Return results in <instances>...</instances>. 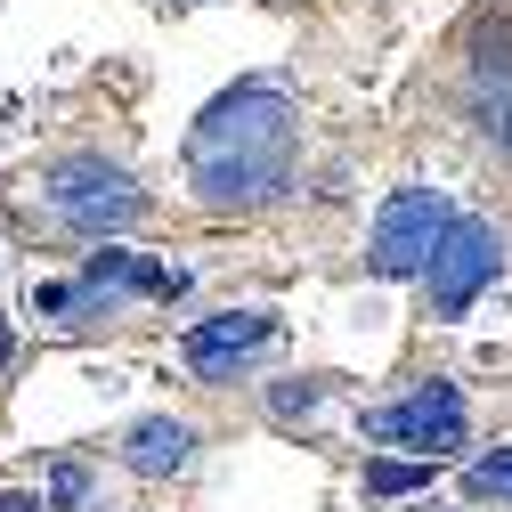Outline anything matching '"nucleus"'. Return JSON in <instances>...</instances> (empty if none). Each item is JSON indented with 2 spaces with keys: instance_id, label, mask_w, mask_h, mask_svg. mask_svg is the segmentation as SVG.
Masks as SVG:
<instances>
[{
  "instance_id": "obj_2",
  "label": "nucleus",
  "mask_w": 512,
  "mask_h": 512,
  "mask_svg": "<svg viewBox=\"0 0 512 512\" xmlns=\"http://www.w3.org/2000/svg\"><path fill=\"white\" fill-rule=\"evenodd\" d=\"M49 212L66 220L74 236H98V244H114V228H139L147 220V187L122 171V163H106V155H66L49 171Z\"/></svg>"
},
{
  "instance_id": "obj_10",
  "label": "nucleus",
  "mask_w": 512,
  "mask_h": 512,
  "mask_svg": "<svg viewBox=\"0 0 512 512\" xmlns=\"http://www.w3.org/2000/svg\"><path fill=\"white\" fill-rule=\"evenodd\" d=\"M464 488H472V496H496V504H512V447H496V456H480V464L464 472Z\"/></svg>"
},
{
  "instance_id": "obj_5",
  "label": "nucleus",
  "mask_w": 512,
  "mask_h": 512,
  "mask_svg": "<svg viewBox=\"0 0 512 512\" xmlns=\"http://www.w3.org/2000/svg\"><path fill=\"white\" fill-rule=\"evenodd\" d=\"M496 269H504V236H496L488 220H464V212H456V228L439 236L431 269H423L431 317H464V309H472V301L496 285Z\"/></svg>"
},
{
  "instance_id": "obj_12",
  "label": "nucleus",
  "mask_w": 512,
  "mask_h": 512,
  "mask_svg": "<svg viewBox=\"0 0 512 512\" xmlns=\"http://www.w3.org/2000/svg\"><path fill=\"white\" fill-rule=\"evenodd\" d=\"M317 399H326V382H285L269 407H277V423H301V415H317Z\"/></svg>"
},
{
  "instance_id": "obj_6",
  "label": "nucleus",
  "mask_w": 512,
  "mask_h": 512,
  "mask_svg": "<svg viewBox=\"0 0 512 512\" xmlns=\"http://www.w3.org/2000/svg\"><path fill=\"white\" fill-rule=\"evenodd\" d=\"M269 334H277V317L269 309H220V317H204V326H187V366H196L204 382H236V366H252L269 350Z\"/></svg>"
},
{
  "instance_id": "obj_9",
  "label": "nucleus",
  "mask_w": 512,
  "mask_h": 512,
  "mask_svg": "<svg viewBox=\"0 0 512 512\" xmlns=\"http://www.w3.org/2000/svg\"><path fill=\"white\" fill-rule=\"evenodd\" d=\"M431 472H439V464H415V456H407V464H399V456H374V464H366V496H415V488H431Z\"/></svg>"
},
{
  "instance_id": "obj_14",
  "label": "nucleus",
  "mask_w": 512,
  "mask_h": 512,
  "mask_svg": "<svg viewBox=\"0 0 512 512\" xmlns=\"http://www.w3.org/2000/svg\"><path fill=\"white\" fill-rule=\"evenodd\" d=\"M9 350H17V334H9V317H0V366H9Z\"/></svg>"
},
{
  "instance_id": "obj_3",
  "label": "nucleus",
  "mask_w": 512,
  "mask_h": 512,
  "mask_svg": "<svg viewBox=\"0 0 512 512\" xmlns=\"http://www.w3.org/2000/svg\"><path fill=\"white\" fill-rule=\"evenodd\" d=\"M447 228H456V204H447L439 187H399V196L374 212V236H366L374 277H423Z\"/></svg>"
},
{
  "instance_id": "obj_13",
  "label": "nucleus",
  "mask_w": 512,
  "mask_h": 512,
  "mask_svg": "<svg viewBox=\"0 0 512 512\" xmlns=\"http://www.w3.org/2000/svg\"><path fill=\"white\" fill-rule=\"evenodd\" d=\"M0 512H49L41 496H17V488H0Z\"/></svg>"
},
{
  "instance_id": "obj_1",
  "label": "nucleus",
  "mask_w": 512,
  "mask_h": 512,
  "mask_svg": "<svg viewBox=\"0 0 512 512\" xmlns=\"http://www.w3.org/2000/svg\"><path fill=\"white\" fill-rule=\"evenodd\" d=\"M293 147H301V122H293L285 90L277 82H236L228 98L204 106L196 131H187V187H196L212 212L277 204L293 187Z\"/></svg>"
},
{
  "instance_id": "obj_11",
  "label": "nucleus",
  "mask_w": 512,
  "mask_h": 512,
  "mask_svg": "<svg viewBox=\"0 0 512 512\" xmlns=\"http://www.w3.org/2000/svg\"><path fill=\"white\" fill-rule=\"evenodd\" d=\"M90 504V472L82 464H57L49 472V512H82Z\"/></svg>"
},
{
  "instance_id": "obj_7",
  "label": "nucleus",
  "mask_w": 512,
  "mask_h": 512,
  "mask_svg": "<svg viewBox=\"0 0 512 512\" xmlns=\"http://www.w3.org/2000/svg\"><path fill=\"white\" fill-rule=\"evenodd\" d=\"M472 122L512 155V25L488 17L472 41Z\"/></svg>"
},
{
  "instance_id": "obj_8",
  "label": "nucleus",
  "mask_w": 512,
  "mask_h": 512,
  "mask_svg": "<svg viewBox=\"0 0 512 512\" xmlns=\"http://www.w3.org/2000/svg\"><path fill=\"white\" fill-rule=\"evenodd\" d=\"M122 464H131L139 480H171L196 464V423H179V415H147L131 423V439H122Z\"/></svg>"
},
{
  "instance_id": "obj_4",
  "label": "nucleus",
  "mask_w": 512,
  "mask_h": 512,
  "mask_svg": "<svg viewBox=\"0 0 512 512\" xmlns=\"http://www.w3.org/2000/svg\"><path fill=\"white\" fill-rule=\"evenodd\" d=\"M366 439L374 447H415V464H447L464 447V391L456 382H423V391L366 407Z\"/></svg>"
}]
</instances>
